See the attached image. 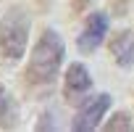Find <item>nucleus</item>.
<instances>
[{"instance_id":"f257e3e1","label":"nucleus","mask_w":134,"mask_h":132,"mask_svg":"<svg viewBox=\"0 0 134 132\" xmlns=\"http://www.w3.org/2000/svg\"><path fill=\"white\" fill-rule=\"evenodd\" d=\"M63 55H66L63 37L55 29H45L32 48V55L26 63V82L29 85H50L60 72Z\"/></svg>"},{"instance_id":"f03ea898","label":"nucleus","mask_w":134,"mask_h":132,"mask_svg":"<svg viewBox=\"0 0 134 132\" xmlns=\"http://www.w3.org/2000/svg\"><path fill=\"white\" fill-rule=\"evenodd\" d=\"M26 45H29V13L13 6L0 16V53L5 61H19L24 58Z\"/></svg>"},{"instance_id":"7ed1b4c3","label":"nucleus","mask_w":134,"mask_h":132,"mask_svg":"<svg viewBox=\"0 0 134 132\" xmlns=\"http://www.w3.org/2000/svg\"><path fill=\"white\" fill-rule=\"evenodd\" d=\"M110 108V95L100 93V95H90L82 100L79 111L71 119V129L74 132H95L100 127V119L105 116V111Z\"/></svg>"},{"instance_id":"20e7f679","label":"nucleus","mask_w":134,"mask_h":132,"mask_svg":"<svg viewBox=\"0 0 134 132\" xmlns=\"http://www.w3.org/2000/svg\"><path fill=\"white\" fill-rule=\"evenodd\" d=\"M105 34H108V16L100 13V11L90 13L87 21H84V27H82V32H79V37H76L79 53H95L103 45Z\"/></svg>"},{"instance_id":"39448f33","label":"nucleus","mask_w":134,"mask_h":132,"mask_svg":"<svg viewBox=\"0 0 134 132\" xmlns=\"http://www.w3.org/2000/svg\"><path fill=\"white\" fill-rule=\"evenodd\" d=\"M90 90H92L90 69L84 63H71L66 69V77H63V98L71 100V103H79V100L87 98Z\"/></svg>"},{"instance_id":"423d86ee","label":"nucleus","mask_w":134,"mask_h":132,"mask_svg":"<svg viewBox=\"0 0 134 132\" xmlns=\"http://www.w3.org/2000/svg\"><path fill=\"white\" fill-rule=\"evenodd\" d=\"M110 53L118 66H131L134 63V32H118L110 40Z\"/></svg>"},{"instance_id":"0eeeda50","label":"nucleus","mask_w":134,"mask_h":132,"mask_svg":"<svg viewBox=\"0 0 134 132\" xmlns=\"http://www.w3.org/2000/svg\"><path fill=\"white\" fill-rule=\"evenodd\" d=\"M16 121H19L16 103H13L11 93L0 85V129H11V127H16Z\"/></svg>"},{"instance_id":"6e6552de","label":"nucleus","mask_w":134,"mask_h":132,"mask_svg":"<svg viewBox=\"0 0 134 132\" xmlns=\"http://www.w3.org/2000/svg\"><path fill=\"white\" fill-rule=\"evenodd\" d=\"M103 129L105 132H129V129H134V121H131V116L126 111H118V114H113V119Z\"/></svg>"},{"instance_id":"1a4fd4ad","label":"nucleus","mask_w":134,"mask_h":132,"mask_svg":"<svg viewBox=\"0 0 134 132\" xmlns=\"http://www.w3.org/2000/svg\"><path fill=\"white\" fill-rule=\"evenodd\" d=\"M87 6H90V0H71V8H74V13H82Z\"/></svg>"},{"instance_id":"9d476101","label":"nucleus","mask_w":134,"mask_h":132,"mask_svg":"<svg viewBox=\"0 0 134 132\" xmlns=\"http://www.w3.org/2000/svg\"><path fill=\"white\" fill-rule=\"evenodd\" d=\"M42 116H45V121H40L37 129H55V121H50V114H42Z\"/></svg>"}]
</instances>
